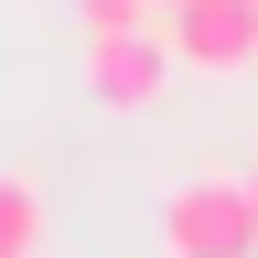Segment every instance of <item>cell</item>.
I'll return each instance as SVG.
<instances>
[{"label":"cell","instance_id":"5b68a950","mask_svg":"<svg viewBox=\"0 0 258 258\" xmlns=\"http://www.w3.org/2000/svg\"><path fill=\"white\" fill-rule=\"evenodd\" d=\"M76 22H86V32H151L161 0H76Z\"/></svg>","mask_w":258,"mask_h":258},{"label":"cell","instance_id":"6da1fadb","mask_svg":"<svg viewBox=\"0 0 258 258\" xmlns=\"http://www.w3.org/2000/svg\"><path fill=\"white\" fill-rule=\"evenodd\" d=\"M161 247H172V258H258V194H247V172L172 183V205H161Z\"/></svg>","mask_w":258,"mask_h":258},{"label":"cell","instance_id":"277c9868","mask_svg":"<svg viewBox=\"0 0 258 258\" xmlns=\"http://www.w3.org/2000/svg\"><path fill=\"white\" fill-rule=\"evenodd\" d=\"M54 215H43V183L32 172H0V258H43Z\"/></svg>","mask_w":258,"mask_h":258},{"label":"cell","instance_id":"3957f363","mask_svg":"<svg viewBox=\"0 0 258 258\" xmlns=\"http://www.w3.org/2000/svg\"><path fill=\"white\" fill-rule=\"evenodd\" d=\"M161 32H172V54L194 76H247L258 64V0H172Z\"/></svg>","mask_w":258,"mask_h":258},{"label":"cell","instance_id":"52a82bcc","mask_svg":"<svg viewBox=\"0 0 258 258\" xmlns=\"http://www.w3.org/2000/svg\"><path fill=\"white\" fill-rule=\"evenodd\" d=\"M161 11H172V0H161Z\"/></svg>","mask_w":258,"mask_h":258},{"label":"cell","instance_id":"8992f818","mask_svg":"<svg viewBox=\"0 0 258 258\" xmlns=\"http://www.w3.org/2000/svg\"><path fill=\"white\" fill-rule=\"evenodd\" d=\"M247 194H258V161H247Z\"/></svg>","mask_w":258,"mask_h":258},{"label":"cell","instance_id":"7a4b0ae2","mask_svg":"<svg viewBox=\"0 0 258 258\" xmlns=\"http://www.w3.org/2000/svg\"><path fill=\"white\" fill-rule=\"evenodd\" d=\"M172 32H86V97L97 108H118V118H140V108H161L172 97Z\"/></svg>","mask_w":258,"mask_h":258}]
</instances>
